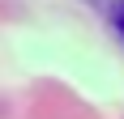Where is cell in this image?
<instances>
[{
	"label": "cell",
	"instance_id": "1",
	"mask_svg": "<svg viewBox=\"0 0 124 119\" xmlns=\"http://www.w3.org/2000/svg\"><path fill=\"white\" fill-rule=\"evenodd\" d=\"M111 26L120 30V38H124V0H116V4H111Z\"/></svg>",
	"mask_w": 124,
	"mask_h": 119
}]
</instances>
